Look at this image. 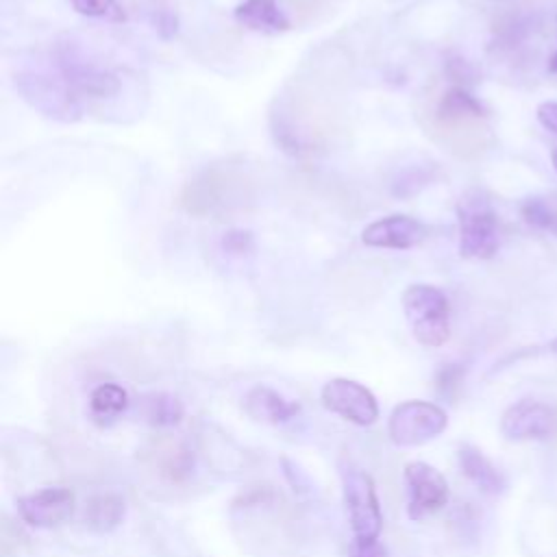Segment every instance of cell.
<instances>
[{"instance_id":"f1b7e54d","label":"cell","mask_w":557,"mask_h":557,"mask_svg":"<svg viewBox=\"0 0 557 557\" xmlns=\"http://www.w3.org/2000/svg\"><path fill=\"white\" fill-rule=\"evenodd\" d=\"M550 163H553V170L557 172V148L553 150V154H550Z\"/></svg>"},{"instance_id":"5b68a950","label":"cell","mask_w":557,"mask_h":557,"mask_svg":"<svg viewBox=\"0 0 557 557\" xmlns=\"http://www.w3.org/2000/svg\"><path fill=\"white\" fill-rule=\"evenodd\" d=\"M342 496L348 513L352 540H379L383 529V511L372 476L361 468H346L342 472Z\"/></svg>"},{"instance_id":"ac0fdd59","label":"cell","mask_w":557,"mask_h":557,"mask_svg":"<svg viewBox=\"0 0 557 557\" xmlns=\"http://www.w3.org/2000/svg\"><path fill=\"white\" fill-rule=\"evenodd\" d=\"M128 392L117 383H100L89 394V416L98 426H111L128 409Z\"/></svg>"},{"instance_id":"83f0119b","label":"cell","mask_w":557,"mask_h":557,"mask_svg":"<svg viewBox=\"0 0 557 557\" xmlns=\"http://www.w3.org/2000/svg\"><path fill=\"white\" fill-rule=\"evenodd\" d=\"M548 70H550L553 74H557V52L550 57V61H548Z\"/></svg>"},{"instance_id":"8992f818","label":"cell","mask_w":557,"mask_h":557,"mask_svg":"<svg viewBox=\"0 0 557 557\" xmlns=\"http://www.w3.org/2000/svg\"><path fill=\"white\" fill-rule=\"evenodd\" d=\"M448 426L446 411L429 400H405L396 405L387 418V435L394 446H422Z\"/></svg>"},{"instance_id":"603a6c76","label":"cell","mask_w":557,"mask_h":557,"mask_svg":"<svg viewBox=\"0 0 557 557\" xmlns=\"http://www.w3.org/2000/svg\"><path fill=\"white\" fill-rule=\"evenodd\" d=\"M463 383V368L459 363H444L435 374V387L446 398H457Z\"/></svg>"},{"instance_id":"30bf717a","label":"cell","mask_w":557,"mask_h":557,"mask_svg":"<svg viewBox=\"0 0 557 557\" xmlns=\"http://www.w3.org/2000/svg\"><path fill=\"white\" fill-rule=\"evenodd\" d=\"M403 481L407 487V516L411 520L433 516L448 503L446 476L426 461H409L403 470Z\"/></svg>"},{"instance_id":"ffe728a7","label":"cell","mask_w":557,"mask_h":557,"mask_svg":"<svg viewBox=\"0 0 557 557\" xmlns=\"http://www.w3.org/2000/svg\"><path fill=\"white\" fill-rule=\"evenodd\" d=\"M520 213L527 224L557 235V202L553 198H546V196L527 198L520 207Z\"/></svg>"},{"instance_id":"4316f807","label":"cell","mask_w":557,"mask_h":557,"mask_svg":"<svg viewBox=\"0 0 557 557\" xmlns=\"http://www.w3.org/2000/svg\"><path fill=\"white\" fill-rule=\"evenodd\" d=\"M446 67H448V74L457 81V85H466L470 78H472V67L463 61V59H450L448 63H446Z\"/></svg>"},{"instance_id":"484cf974","label":"cell","mask_w":557,"mask_h":557,"mask_svg":"<svg viewBox=\"0 0 557 557\" xmlns=\"http://www.w3.org/2000/svg\"><path fill=\"white\" fill-rule=\"evenodd\" d=\"M537 122L553 135H557V102L555 100H546L537 107L535 111Z\"/></svg>"},{"instance_id":"9c48e42d","label":"cell","mask_w":557,"mask_h":557,"mask_svg":"<svg viewBox=\"0 0 557 557\" xmlns=\"http://www.w3.org/2000/svg\"><path fill=\"white\" fill-rule=\"evenodd\" d=\"M500 433L509 442L553 440L557 435V409L535 398H522L503 411Z\"/></svg>"},{"instance_id":"d6986e66","label":"cell","mask_w":557,"mask_h":557,"mask_svg":"<svg viewBox=\"0 0 557 557\" xmlns=\"http://www.w3.org/2000/svg\"><path fill=\"white\" fill-rule=\"evenodd\" d=\"M137 411L144 422H148L150 426H157V429L176 426L185 416L183 403L174 394H168V392H150V394L141 396L137 403Z\"/></svg>"},{"instance_id":"f546056e","label":"cell","mask_w":557,"mask_h":557,"mask_svg":"<svg viewBox=\"0 0 557 557\" xmlns=\"http://www.w3.org/2000/svg\"><path fill=\"white\" fill-rule=\"evenodd\" d=\"M548 350H550L553 355H557V337H555V339L548 344Z\"/></svg>"},{"instance_id":"7a4b0ae2","label":"cell","mask_w":557,"mask_h":557,"mask_svg":"<svg viewBox=\"0 0 557 557\" xmlns=\"http://www.w3.org/2000/svg\"><path fill=\"white\" fill-rule=\"evenodd\" d=\"M403 311L416 342L437 348L450 337V305L446 294L426 283H413L403 292Z\"/></svg>"},{"instance_id":"ba28073f","label":"cell","mask_w":557,"mask_h":557,"mask_svg":"<svg viewBox=\"0 0 557 557\" xmlns=\"http://www.w3.org/2000/svg\"><path fill=\"white\" fill-rule=\"evenodd\" d=\"M320 400L326 411L357 426H370L379 418L376 396L359 381L346 376H335L326 381L320 389Z\"/></svg>"},{"instance_id":"3957f363","label":"cell","mask_w":557,"mask_h":557,"mask_svg":"<svg viewBox=\"0 0 557 557\" xmlns=\"http://www.w3.org/2000/svg\"><path fill=\"white\" fill-rule=\"evenodd\" d=\"M15 85L22 98L39 113L61 122H74L81 117L83 107L57 65L52 72L46 67L24 70L15 76Z\"/></svg>"},{"instance_id":"4fadbf2b","label":"cell","mask_w":557,"mask_h":557,"mask_svg":"<svg viewBox=\"0 0 557 557\" xmlns=\"http://www.w3.org/2000/svg\"><path fill=\"white\" fill-rule=\"evenodd\" d=\"M246 413L263 424H285L300 413V405L296 400L285 398L270 385H255L244 396Z\"/></svg>"},{"instance_id":"7402d4cb","label":"cell","mask_w":557,"mask_h":557,"mask_svg":"<svg viewBox=\"0 0 557 557\" xmlns=\"http://www.w3.org/2000/svg\"><path fill=\"white\" fill-rule=\"evenodd\" d=\"M191 468H194V457L187 448H174V450H168L165 455V461L161 466V472L170 479V481H181L185 476L191 474Z\"/></svg>"},{"instance_id":"44dd1931","label":"cell","mask_w":557,"mask_h":557,"mask_svg":"<svg viewBox=\"0 0 557 557\" xmlns=\"http://www.w3.org/2000/svg\"><path fill=\"white\" fill-rule=\"evenodd\" d=\"M72 9L87 17H98L107 22H124L126 13L117 0H67Z\"/></svg>"},{"instance_id":"277c9868","label":"cell","mask_w":557,"mask_h":557,"mask_svg":"<svg viewBox=\"0 0 557 557\" xmlns=\"http://www.w3.org/2000/svg\"><path fill=\"white\" fill-rule=\"evenodd\" d=\"M459 255L466 259H492L500 246L498 222L490 200L479 191H468L457 202Z\"/></svg>"},{"instance_id":"cb8c5ba5","label":"cell","mask_w":557,"mask_h":557,"mask_svg":"<svg viewBox=\"0 0 557 557\" xmlns=\"http://www.w3.org/2000/svg\"><path fill=\"white\" fill-rule=\"evenodd\" d=\"M222 248L231 255H244L252 248V235L248 231L242 228H233L228 233H224L222 237Z\"/></svg>"},{"instance_id":"2e32d148","label":"cell","mask_w":557,"mask_h":557,"mask_svg":"<svg viewBox=\"0 0 557 557\" xmlns=\"http://www.w3.org/2000/svg\"><path fill=\"white\" fill-rule=\"evenodd\" d=\"M487 109L479 98H474L466 87L453 85L448 87L435 102V120L440 124H455L463 120L485 117Z\"/></svg>"},{"instance_id":"e0dca14e","label":"cell","mask_w":557,"mask_h":557,"mask_svg":"<svg viewBox=\"0 0 557 557\" xmlns=\"http://www.w3.org/2000/svg\"><path fill=\"white\" fill-rule=\"evenodd\" d=\"M126 518V503L115 492H100L94 494L85 503L83 520L96 533H109L117 529Z\"/></svg>"},{"instance_id":"8fae6325","label":"cell","mask_w":557,"mask_h":557,"mask_svg":"<svg viewBox=\"0 0 557 557\" xmlns=\"http://www.w3.org/2000/svg\"><path fill=\"white\" fill-rule=\"evenodd\" d=\"M15 507L28 527L52 529L63 524L74 513L76 496L67 487H41L20 496Z\"/></svg>"},{"instance_id":"d4e9b609","label":"cell","mask_w":557,"mask_h":557,"mask_svg":"<svg viewBox=\"0 0 557 557\" xmlns=\"http://www.w3.org/2000/svg\"><path fill=\"white\" fill-rule=\"evenodd\" d=\"M348 557H389V555H387V548L379 540H372V542L352 540V544L348 548Z\"/></svg>"},{"instance_id":"9a60e30c","label":"cell","mask_w":557,"mask_h":557,"mask_svg":"<svg viewBox=\"0 0 557 557\" xmlns=\"http://www.w3.org/2000/svg\"><path fill=\"white\" fill-rule=\"evenodd\" d=\"M233 15L242 26L255 33L276 35L289 30V20L276 0H244L235 7Z\"/></svg>"},{"instance_id":"5bb4252c","label":"cell","mask_w":557,"mask_h":557,"mask_svg":"<svg viewBox=\"0 0 557 557\" xmlns=\"http://www.w3.org/2000/svg\"><path fill=\"white\" fill-rule=\"evenodd\" d=\"M457 461H459L463 476L483 494L498 496L505 492V487H507L505 474L476 446L463 444L457 453Z\"/></svg>"},{"instance_id":"52a82bcc","label":"cell","mask_w":557,"mask_h":557,"mask_svg":"<svg viewBox=\"0 0 557 557\" xmlns=\"http://www.w3.org/2000/svg\"><path fill=\"white\" fill-rule=\"evenodd\" d=\"M54 65L67 81L76 100H107L120 91V78L111 70L89 61L70 44H61L54 54Z\"/></svg>"},{"instance_id":"7c38bea8","label":"cell","mask_w":557,"mask_h":557,"mask_svg":"<svg viewBox=\"0 0 557 557\" xmlns=\"http://www.w3.org/2000/svg\"><path fill=\"white\" fill-rule=\"evenodd\" d=\"M426 237V226L411 215L394 213L370 222L361 242L370 248H387V250H407L418 246Z\"/></svg>"},{"instance_id":"6da1fadb","label":"cell","mask_w":557,"mask_h":557,"mask_svg":"<svg viewBox=\"0 0 557 557\" xmlns=\"http://www.w3.org/2000/svg\"><path fill=\"white\" fill-rule=\"evenodd\" d=\"M248 185L250 181L242 165L231 161L213 163L185 185L181 205L194 215H222L246 202Z\"/></svg>"}]
</instances>
